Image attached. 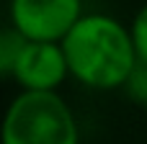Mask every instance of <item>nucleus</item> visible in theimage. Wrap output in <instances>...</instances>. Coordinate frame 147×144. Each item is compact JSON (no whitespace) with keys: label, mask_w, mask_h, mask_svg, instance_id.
<instances>
[{"label":"nucleus","mask_w":147,"mask_h":144,"mask_svg":"<svg viewBox=\"0 0 147 144\" xmlns=\"http://www.w3.org/2000/svg\"><path fill=\"white\" fill-rule=\"evenodd\" d=\"M70 77V64L62 49V41H26L13 82L21 90H41V93H57Z\"/></svg>","instance_id":"obj_4"},{"label":"nucleus","mask_w":147,"mask_h":144,"mask_svg":"<svg viewBox=\"0 0 147 144\" xmlns=\"http://www.w3.org/2000/svg\"><path fill=\"white\" fill-rule=\"evenodd\" d=\"M26 41L28 39L16 26L0 28V80H13V72H16V64Z\"/></svg>","instance_id":"obj_5"},{"label":"nucleus","mask_w":147,"mask_h":144,"mask_svg":"<svg viewBox=\"0 0 147 144\" xmlns=\"http://www.w3.org/2000/svg\"><path fill=\"white\" fill-rule=\"evenodd\" d=\"M142 108H145V113H147V98H145V103H142Z\"/></svg>","instance_id":"obj_8"},{"label":"nucleus","mask_w":147,"mask_h":144,"mask_svg":"<svg viewBox=\"0 0 147 144\" xmlns=\"http://www.w3.org/2000/svg\"><path fill=\"white\" fill-rule=\"evenodd\" d=\"M83 13V0H8L10 26L31 41H62Z\"/></svg>","instance_id":"obj_3"},{"label":"nucleus","mask_w":147,"mask_h":144,"mask_svg":"<svg viewBox=\"0 0 147 144\" xmlns=\"http://www.w3.org/2000/svg\"><path fill=\"white\" fill-rule=\"evenodd\" d=\"M134 103H145L147 98V64L145 62H137V67L132 70V75H129V80L124 82V88H121Z\"/></svg>","instance_id":"obj_6"},{"label":"nucleus","mask_w":147,"mask_h":144,"mask_svg":"<svg viewBox=\"0 0 147 144\" xmlns=\"http://www.w3.org/2000/svg\"><path fill=\"white\" fill-rule=\"evenodd\" d=\"M70 77L88 90H121L137 67L132 28L109 13H83L62 39Z\"/></svg>","instance_id":"obj_1"},{"label":"nucleus","mask_w":147,"mask_h":144,"mask_svg":"<svg viewBox=\"0 0 147 144\" xmlns=\"http://www.w3.org/2000/svg\"><path fill=\"white\" fill-rule=\"evenodd\" d=\"M0 144H80V124L59 90H21L3 111Z\"/></svg>","instance_id":"obj_2"},{"label":"nucleus","mask_w":147,"mask_h":144,"mask_svg":"<svg viewBox=\"0 0 147 144\" xmlns=\"http://www.w3.org/2000/svg\"><path fill=\"white\" fill-rule=\"evenodd\" d=\"M129 28H132V39L137 46V57H140V62L147 64V3L134 13Z\"/></svg>","instance_id":"obj_7"}]
</instances>
